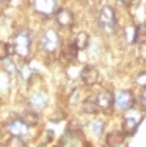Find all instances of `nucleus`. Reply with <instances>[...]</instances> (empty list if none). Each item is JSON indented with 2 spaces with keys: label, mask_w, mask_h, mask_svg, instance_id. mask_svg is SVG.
Here are the masks:
<instances>
[{
  "label": "nucleus",
  "mask_w": 146,
  "mask_h": 147,
  "mask_svg": "<svg viewBox=\"0 0 146 147\" xmlns=\"http://www.w3.org/2000/svg\"><path fill=\"white\" fill-rule=\"evenodd\" d=\"M98 22H99V27L102 28L106 34H113V32H116L118 22H116L114 9L109 7V5H104V7L99 10V13H98Z\"/></svg>",
  "instance_id": "1"
},
{
  "label": "nucleus",
  "mask_w": 146,
  "mask_h": 147,
  "mask_svg": "<svg viewBox=\"0 0 146 147\" xmlns=\"http://www.w3.org/2000/svg\"><path fill=\"white\" fill-rule=\"evenodd\" d=\"M12 50H14V54L18 55V57H22V59H25L30 52V34H29L27 30H20L17 35L14 37V40H12Z\"/></svg>",
  "instance_id": "2"
},
{
  "label": "nucleus",
  "mask_w": 146,
  "mask_h": 147,
  "mask_svg": "<svg viewBox=\"0 0 146 147\" xmlns=\"http://www.w3.org/2000/svg\"><path fill=\"white\" fill-rule=\"evenodd\" d=\"M59 45H61V37H59V34H57L55 30H47L46 34L42 35L40 47H42L46 52L52 54V52H55V50L59 49Z\"/></svg>",
  "instance_id": "3"
},
{
  "label": "nucleus",
  "mask_w": 146,
  "mask_h": 147,
  "mask_svg": "<svg viewBox=\"0 0 146 147\" xmlns=\"http://www.w3.org/2000/svg\"><path fill=\"white\" fill-rule=\"evenodd\" d=\"M34 9L42 17H50L57 12V2L55 0H34Z\"/></svg>",
  "instance_id": "4"
},
{
  "label": "nucleus",
  "mask_w": 146,
  "mask_h": 147,
  "mask_svg": "<svg viewBox=\"0 0 146 147\" xmlns=\"http://www.w3.org/2000/svg\"><path fill=\"white\" fill-rule=\"evenodd\" d=\"M114 105H116L119 110H123V112L129 110L134 105V95H133V92L131 90H121L118 95H116Z\"/></svg>",
  "instance_id": "5"
},
{
  "label": "nucleus",
  "mask_w": 146,
  "mask_h": 147,
  "mask_svg": "<svg viewBox=\"0 0 146 147\" xmlns=\"http://www.w3.org/2000/svg\"><path fill=\"white\" fill-rule=\"evenodd\" d=\"M81 80H82V84L87 85V87L96 85L98 80H99V70H98L94 65H86L81 72Z\"/></svg>",
  "instance_id": "6"
},
{
  "label": "nucleus",
  "mask_w": 146,
  "mask_h": 147,
  "mask_svg": "<svg viewBox=\"0 0 146 147\" xmlns=\"http://www.w3.org/2000/svg\"><path fill=\"white\" fill-rule=\"evenodd\" d=\"M98 97V105H99V110H104V112H109L114 105V100H116V95H113L111 90H101L99 94H96Z\"/></svg>",
  "instance_id": "7"
},
{
  "label": "nucleus",
  "mask_w": 146,
  "mask_h": 147,
  "mask_svg": "<svg viewBox=\"0 0 146 147\" xmlns=\"http://www.w3.org/2000/svg\"><path fill=\"white\" fill-rule=\"evenodd\" d=\"M55 22L62 28H71L74 25V13L69 9H59L55 12Z\"/></svg>",
  "instance_id": "8"
},
{
  "label": "nucleus",
  "mask_w": 146,
  "mask_h": 147,
  "mask_svg": "<svg viewBox=\"0 0 146 147\" xmlns=\"http://www.w3.org/2000/svg\"><path fill=\"white\" fill-rule=\"evenodd\" d=\"M139 120H141V115H138V114H128L123 119V134L124 136H133L136 132L138 125H139Z\"/></svg>",
  "instance_id": "9"
},
{
  "label": "nucleus",
  "mask_w": 146,
  "mask_h": 147,
  "mask_svg": "<svg viewBox=\"0 0 146 147\" xmlns=\"http://www.w3.org/2000/svg\"><path fill=\"white\" fill-rule=\"evenodd\" d=\"M7 129H9V132L12 134V136H18V137L27 136V134H29V125L22 119L10 120L9 124H7Z\"/></svg>",
  "instance_id": "10"
},
{
  "label": "nucleus",
  "mask_w": 146,
  "mask_h": 147,
  "mask_svg": "<svg viewBox=\"0 0 146 147\" xmlns=\"http://www.w3.org/2000/svg\"><path fill=\"white\" fill-rule=\"evenodd\" d=\"M77 47L74 45V42H67L62 45L61 49V59L64 60V62H72L76 60V57H77Z\"/></svg>",
  "instance_id": "11"
},
{
  "label": "nucleus",
  "mask_w": 146,
  "mask_h": 147,
  "mask_svg": "<svg viewBox=\"0 0 146 147\" xmlns=\"http://www.w3.org/2000/svg\"><path fill=\"white\" fill-rule=\"evenodd\" d=\"M82 110H84L86 114H96V112H99V105H98V97H96V94H94V95H89L86 100L82 102Z\"/></svg>",
  "instance_id": "12"
},
{
  "label": "nucleus",
  "mask_w": 146,
  "mask_h": 147,
  "mask_svg": "<svg viewBox=\"0 0 146 147\" xmlns=\"http://www.w3.org/2000/svg\"><path fill=\"white\" fill-rule=\"evenodd\" d=\"M106 144L109 147H121L124 144V134L123 132H111L106 136Z\"/></svg>",
  "instance_id": "13"
},
{
  "label": "nucleus",
  "mask_w": 146,
  "mask_h": 147,
  "mask_svg": "<svg viewBox=\"0 0 146 147\" xmlns=\"http://www.w3.org/2000/svg\"><path fill=\"white\" fill-rule=\"evenodd\" d=\"M20 119L24 120L29 127H34V125L39 124V114H37L35 110H25V112H22Z\"/></svg>",
  "instance_id": "14"
},
{
  "label": "nucleus",
  "mask_w": 146,
  "mask_h": 147,
  "mask_svg": "<svg viewBox=\"0 0 146 147\" xmlns=\"http://www.w3.org/2000/svg\"><path fill=\"white\" fill-rule=\"evenodd\" d=\"M74 45L77 47V50H86L87 45H89V35L86 32H79L77 35L74 37Z\"/></svg>",
  "instance_id": "15"
},
{
  "label": "nucleus",
  "mask_w": 146,
  "mask_h": 147,
  "mask_svg": "<svg viewBox=\"0 0 146 147\" xmlns=\"http://www.w3.org/2000/svg\"><path fill=\"white\" fill-rule=\"evenodd\" d=\"M46 104H47V97H46V94H42V92H37V94H34L30 97V105L34 109H42Z\"/></svg>",
  "instance_id": "16"
},
{
  "label": "nucleus",
  "mask_w": 146,
  "mask_h": 147,
  "mask_svg": "<svg viewBox=\"0 0 146 147\" xmlns=\"http://www.w3.org/2000/svg\"><path fill=\"white\" fill-rule=\"evenodd\" d=\"M139 28L141 27H134V25H129V27L126 28V40H128V44H136Z\"/></svg>",
  "instance_id": "17"
},
{
  "label": "nucleus",
  "mask_w": 146,
  "mask_h": 147,
  "mask_svg": "<svg viewBox=\"0 0 146 147\" xmlns=\"http://www.w3.org/2000/svg\"><path fill=\"white\" fill-rule=\"evenodd\" d=\"M5 147H27V144H25V140H24L22 137H18V136H12V137L7 140Z\"/></svg>",
  "instance_id": "18"
},
{
  "label": "nucleus",
  "mask_w": 146,
  "mask_h": 147,
  "mask_svg": "<svg viewBox=\"0 0 146 147\" xmlns=\"http://www.w3.org/2000/svg\"><path fill=\"white\" fill-rule=\"evenodd\" d=\"M10 55V47L5 44V42H2L0 40V60H5V59H9Z\"/></svg>",
  "instance_id": "19"
},
{
  "label": "nucleus",
  "mask_w": 146,
  "mask_h": 147,
  "mask_svg": "<svg viewBox=\"0 0 146 147\" xmlns=\"http://www.w3.org/2000/svg\"><path fill=\"white\" fill-rule=\"evenodd\" d=\"M138 57H139V60L146 62V40L139 42V47H138Z\"/></svg>",
  "instance_id": "20"
},
{
  "label": "nucleus",
  "mask_w": 146,
  "mask_h": 147,
  "mask_svg": "<svg viewBox=\"0 0 146 147\" xmlns=\"http://www.w3.org/2000/svg\"><path fill=\"white\" fill-rule=\"evenodd\" d=\"M136 84L139 85V87H143V89H146V72L138 74V77H136Z\"/></svg>",
  "instance_id": "21"
},
{
  "label": "nucleus",
  "mask_w": 146,
  "mask_h": 147,
  "mask_svg": "<svg viewBox=\"0 0 146 147\" xmlns=\"http://www.w3.org/2000/svg\"><path fill=\"white\" fill-rule=\"evenodd\" d=\"M102 127H104V122H102V120L92 122V130H94L96 134H101V132H102Z\"/></svg>",
  "instance_id": "22"
},
{
  "label": "nucleus",
  "mask_w": 146,
  "mask_h": 147,
  "mask_svg": "<svg viewBox=\"0 0 146 147\" xmlns=\"http://www.w3.org/2000/svg\"><path fill=\"white\" fill-rule=\"evenodd\" d=\"M139 104H141V107L146 110V89H143V92L139 94Z\"/></svg>",
  "instance_id": "23"
},
{
  "label": "nucleus",
  "mask_w": 146,
  "mask_h": 147,
  "mask_svg": "<svg viewBox=\"0 0 146 147\" xmlns=\"http://www.w3.org/2000/svg\"><path fill=\"white\" fill-rule=\"evenodd\" d=\"M3 62H5V67H7V72H15V65H14V62H10L9 59H5Z\"/></svg>",
  "instance_id": "24"
},
{
  "label": "nucleus",
  "mask_w": 146,
  "mask_h": 147,
  "mask_svg": "<svg viewBox=\"0 0 146 147\" xmlns=\"http://www.w3.org/2000/svg\"><path fill=\"white\" fill-rule=\"evenodd\" d=\"M20 74H22V77H24V79L27 80V79H29V75H30V70H29V67H27V65H24V67L20 69Z\"/></svg>",
  "instance_id": "25"
},
{
  "label": "nucleus",
  "mask_w": 146,
  "mask_h": 147,
  "mask_svg": "<svg viewBox=\"0 0 146 147\" xmlns=\"http://www.w3.org/2000/svg\"><path fill=\"white\" fill-rule=\"evenodd\" d=\"M119 2H121V3H124V5H129L133 0H119Z\"/></svg>",
  "instance_id": "26"
},
{
  "label": "nucleus",
  "mask_w": 146,
  "mask_h": 147,
  "mask_svg": "<svg viewBox=\"0 0 146 147\" xmlns=\"http://www.w3.org/2000/svg\"><path fill=\"white\" fill-rule=\"evenodd\" d=\"M5 2H7V0H0V3H5Z\"/></svg>",
  "instance_id": "27"
}]
</instances>
